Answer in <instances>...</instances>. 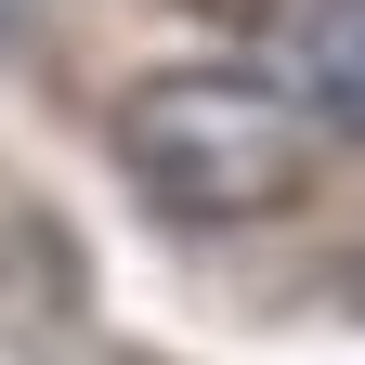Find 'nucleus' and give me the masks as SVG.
<instances>
[{
	"label": "nucleus",
	"mask_w": 365,
	"mask_h": 365,
	"mask_svg": "<svg viewBox=\"0 0 365 365\" xmlns=\"http://www.w3.org/2000/svg\"><path fill=\"white\" fill-rule=\"evenodd\" d=\"M300 105H313V130L365 144V0H313L300 14Z\"/></svg>",
	"instance_id": "obj_2"
},
{
	"label": "nucleus",
	"mask_w": 365,
	"mask_h": 365,
	"mask_svg": "<svg viewBox=\"0 0 365 365\" xmlns=\"http://www.w3.org/2000/svg\"><path fill=\"white\" fill-rule=\"evenodd\" d=\"M118 170L144 182L170 222H274L313 182V105L274 91L261 66H157L118 91Z\"/></svg>",
	"instance_id": "obj_1"
},
{
	"label": "nucleus",
	"mask_w": 365,
	"mask_h": 365,
	"mask_svg": "<svg viewBox=\"0 0 365 365\" xmlns=\"http://www.w3.org/2000/svg\"><path fill=\"white\" fill-rule=\"evenodd\" d=\"M339 300H352V313H365V248H352V261H339Z\"/></svg>",
	"instance_id": "obj_3"
}]
</instances>
